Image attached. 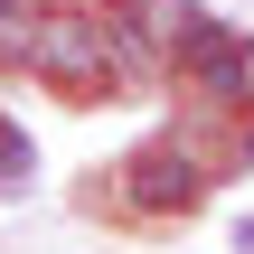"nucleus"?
<instances>
[{
    "label": "nucleus",
    "mask_w": 254,
    "mask_h": 254,
    "mask_svg": "<svg viewBox=\"0 0 254 254\" xmlns=\"http://www.w3.org/2000/svg\"><path fill=\"white\" fill-rule=\"evenodd\" d=\"M19 66H28L47 94H113V85H123V57H113L104 9H28Z\"/></svg>",
    "instance_id": "nucleus-1"
},
{
    "label": "nucleus",
    "mask_w": 254,
    "mask_h": 254,
    "mask_svg": "<svg viewBox=\"0 0 254 254\" xmlns=\"http://www.w3.org/2000/svg\"><path fill=\"white\" fill-rule=\"evenodd\" d=\"M113 179H123V207H132V217H198L207 189H217V160L189 151L179 132H160V141H141Z\"/></svg>",
    "instance_id": "nucleus-2"
},
{
    "label": "nucleus",
    "mask_w": 254,
    "mask_h": 254,
    "mask_svg": "<svg viewBox=\"0 0 254 254\" xmlns=\"http://www.w3.org/2000/svg\"><path fill=\"white\" fill-rule=\"evenodd\" d=\"M170 85L198 94L207 113H236V104L254 94V28H236V19H198V28L179 38V57H170Z\"/></svg>",
    "instance_id": "nucleus-3"
},
{
    "label": "nucleus",
    "mask_w": 254,
    "mask_h": 254,
    "mask_svg": "<svg viewBox=\"0 0 254 254\" xmlns=\"http://www.w3.org/2000/svg\"><path fill=\"white\" fill-rule=\"evenodd\" d=\"M104 28H113L123 85H141V75H170V57H179V38L198 28V9H189V0H104Z\"/></svg>",
    "instance_id": "nucleus-4"
},
{
    "label": "nucleus",
    "mask_w": 254,
    "mask_h": 254,
    "mask_svg": "<svg viewBox=\"0 0 254 254\" xmlns=\"http://www.w3.org/2000/svg\"><path fill=\"white\" fill-rule=\"evenodd\" d=\"M28 179H38V151H28V132L0 113V198H19Z\"/></svg>",
    "instance_id": "nucleus-5"
},
{
    "label": "nucleus",
    "mask_w": 254,
    "mask_h": 254,
    "mask_svg": "<svg viewBox=\"0 0 254 254\" xmlns=\"http://www.w3.org/2000/svg\"><path fill=\"white\" fill-rule=\"evenodd\" d=\"M19 47H28V0H0V57L19 66Z\"/></svg>",
    "instance_id": "nucleus-6"
}]
</instances>
